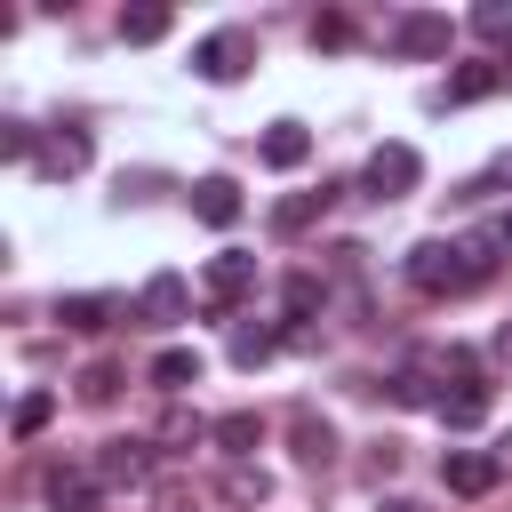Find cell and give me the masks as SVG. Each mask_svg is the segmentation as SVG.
Wrapping results in <instances>:
<instances>
[{
  "mask_svg": "<svg viewBox=\"0 0 512 512\" xmlns=\"http://www.w3.org/2000/svg\"><path fill=\"white\" fill-rule=\"evenodd\" d=\"M472 280H488V272H480V256L464 240H416L408 248V288L416 296H464Z\"/></svg>",
  "mask_w": 512,
  "mask_h": 512,
  "instance_id": "1",
  "label": "cell"
},
{
  "mask_svg": "<svg viewBox=\"0 0 512 512\" xmlns=\"http://www.w3.org/2000/svg\"><path fill=\"white\" fill-rule=\"evenodd\" d=\"M360 184H368V200H400V192H416V184H424L416 144H376L368 168H360Z\"/></svg>",
  "mask_w": 512,
  "mask_h": 512,
  "instance_id": "2",
  "label": "cell"
},
{
  "mask_svg": "<svg viewBox=\"0 0 512 512\" xmlns=\"http://www.w3.org/2000/svg\"><path fill=\"white\" fill-rule=\"evenodd\" d=\"M248 64H256V32H240V24H224V32H208L192 48V72L200 80H240Z\"/></svg>",
  "mask_w": 512,
  "mask_h": 512,
  "instance_id": "3",
  "label": "cell"
},
{
  "mask_svg": "<svg viewBox=\"0 0 512 512\" xmlns=\"http://www.w3.org/2000/svg\"><path fill=\"white\" fill-rule=\"evenodd\" d=\"M496 480H504V456L496 448H448L440 456V488L448 496H488Z\"/></svg>",
  "mask_w": 512,
  "mask_h": 512,
  "instance_id": "4",
  "label": "cell"
},
{
  "mask_svg": "<svg viewBox=\"0 0 512 512\" xmlns=\"http://www.w3.org/2000/svg\"><path fill=\"white\" fill-rule=\"evenodd\" d=\"M200 288H208V312H232L248 288H256V256H240V248H224V256H208V272H200Z\"/></svg>",
  "mask_w": 512,
  "mask_h": 512,
  "instance_id": "5",
  "label": "cell"
},
{
  "mask_svg": "<svg viewBox=\"0 0 512 512\" xmlns=\"http://www.w3.org/2000/svg\"><path fill=\"white\" fill-rule=\"evenodd\" d=\"M448 16H432V8H408V16H392V48L400 56H448Z\"/></svg>",
  "mask_w": 512,
  "mask_h": 512,
  "instance_id": "6",
  "label": "cell"
},
{
  "mask_svg": "<svg viewBox=\"0 0 512 512\" xmlns=\"http://www.w3.org/2000/svg\"><path fill=\"white\" fill-rule=\"evenodd\" d=\"M136 312H144L152 328H176V320L192 312V288H184V272H152V280L136 288Z\"/></svg>",
  "mask_w": 512,
  "mask_h": 512,
  "instance_id": "7",
  "label": "cell"
},
{
  "mask_svg": "<svg viewBox=\"0 0 512 512\" xmlns=\"http://www.w3.org/2000/svg\"><path fill=\"white\" fill-rule=\"evenodd\" d=\"M96 496H104V480L88 464H56L48 472V512H96Z\"/></svg>",
  "mask_w": 512,
  "mask_h": 512,
  "instance_id": "8",
  "label": "cell"
},
{
  "mask_svg": "<svg viewBox=\"0 0 512 512\" xmlns=\"http://www.w3.org/2000/svg\"><path fill=\"white\" fill-rule=\"evenodd\" d=\"M240 208H248V200H240L232 176H200V184H192V216H200V224L224 232V224H240Z\"/></svg>",
  "mask_w": 512,
  "mask_h": 512,
  "instance_id": "9",
  "label": "cell"
},
{
  "mask_svg": "<svg viewBox=\"0 0 512 512\" xmlns=\"http://www.w3.org/2000/svg\"><path fill=\"white\" fill-rule=\"evenodd\" d=\"M208 440H216L232 464H248V456L264 448V416H256V408H232V416H216V424H208Z\"/></svg>",
  "mask_w": 512,
  "mask_h": 512,
  "instance_id": "10",
  "label": "cell"
},
{
  "mask_svg": "<svg viewBox=\"0 0 512 512\" xmlns=\"http://www.w3.org/2000/svg\"><path fill=\"white\" fill-rule=\"evenodd\" d=\"M144 472H152V448L144 440H104V456H96V480L104 488H136Z\"/></svg>",
  "mask_w": 512,
  "mask_h": 512,
  "instance_id": "11",
  "label": "cell"
},
{
  "mask_svg": "<svg viewBox=\"0 0 512 512\" xmlns=\"http://www.w3.org/2000/svg\"><path fill=\"white\" fill-rule=\"evenodd\" d=\"M496 88H512V64H456L448 88H440V104H480V96H496Z\"/></svg>",
  "mask_w": 512,
  "mask_h": 512,
  "instance_id": "12",
  "label": "cell"
},
{
  "mask_svg": "<svg viewBox=\"0 0 512 512\" xmlns=\"http://www.w3.org/2000/svg\"><path fill=\"white\" fill-rule=\"evenodd\" d=\"M328 200H336L328 184H320V192H288V200H272V232H280V240H296V232H312V224L328 216Z\"/></svg>",
  "mask_w": 512,
  "mask_h": 512,
  "instance_id": "13",
  "label": "cell"
},
{
  "mask_svg": "<svg viewBox=\"0 0 512 512\" xmlns=\"http://www.w3.org/2000/svg\"><path fill=\"white\" fill-rule=\"evenodd\" d=\"M312 160V128L304 120H272L264 128V168H304Z\"/></svg>",
  "mask_w": 512,
  "mask_h": 512,
  "instance_id": "14",
  "label": "cell"
},
{
  "mask_svg": "<svg viewBox=\"0 0 512 512\" xmlns=\"http://www.w3.org/2000/svg\"><path fill=\"white\" fill-rule=\"evenodd\" d=\"M432 416H440L448 432H472V424H488V384H472V376H464L456 392H440V408H432Z\"/></svg>",
  "mask_w": 512,
  "mask_h": 512,
  "instance_id": "15",
  "label": "cell"
},
{
  "mask_svg": "<svg viewBox=\"0 0 512 512\" xmlns=\"http://www.w3.org/2000/svg\"><path fill=\"white\" fill-rule=\"evenodd\" d=\"M32 168H40V176H80V168H88V136H80V128H56Z\"/></svg>",
  "mask_w": 512,
  "mask_h": 512,
  "instance_id": "16",
  "label": "cell"
},
{
  "mask_svg": "<svg viewBox=\"0 0 512 512\" xmlns=\"http://www.w3.org/2000/svg\"><path fill=\"white\" fill-rule=\"evenodd\" d=\"M152 384H160L168 400H176V392H192V384H200V352H192V344H168V352L152 360Z\"/></svg>",
  "mask_w": 512,
  "mask_h": 512,
  "instance_id": "17",
  "label": "cell"
},
{
  "mask_svg": "<svg viewBox=\"0 0 512 512\" xmlns=\"http://www.w3.org/2000/svg\"><path fill=\"white\" fill-rule=\"evenodd\" d=\"M168 24H176V16H168L160 0H144V8H120V40H128V48H152V40H168Z\"/></svg>",
  "mask_w": 512,
  "mask_h": 512,
  "instance_id": "18",
  "label": "cell"
},
{
  "mask_svg": "<svg viewBox=\"0 0 512 512\" xmlns=\"http://www.w3.org/2000/svg\"><path fill=\"white\" fill-rule=\"evenodd\" d=\"M112 312H120L112 296H56V320H64V328H80V336L112 328Z\"/></svg>",
  "mask_w": 512,
  "mask_h": 512,
  "instance_id": "19",
  "label": "cell"
},
{
  "mask_svg": "<svg viewBox=\"0 0 512 512\" xmlns=\"http://www.w3.org/2000/svg\"><path fill=\"white\" fill-rule=\"evenodd\" d=\"M288 432H296V456H304L312 472H320V464L336 456V432H328V416H312V408H296V424H288Z\"/></svg>",
  "mask_w": 512,
  "mask_h": 512,
  "instance_id": "20",
  "label": "cell"
},
{
  "mask_svg": "<svg viewBox=\"0 0 512 512\" xmlns=\"http://www.w3.org/2000/svg\"><path fill=\"white\" fill-rule=\"evenodd\" d=\"M224 352H232V368H264V360H272V352H280V328H248V320H240V328H232V344H224Z\"/></svg>",
  "mask_w": 512,
  "mask_h": 512,
  "instance_id": "21",
  "label": "cell"
},
{
  "mask_svg": "<svg viewBox=\"0 0 512 512\" xmlns=\"http://www.w3.org/2000/svg\"><path fill=\"white\" fill-rule=\"evenodd\" d=\"M80 400H88V408H112V400H120V368H112V360H88V368H80Z\"/></svg>",
  "mask_w": 512,
  "mask_h": 512,
  "instance_id": "22",
  "label": "cell"
},
{
  "mask_svg": "<svg viewBox=\"0 0 512 512\" xmlns=\"http://www.w3.org/2000/svg\"><path fill=\"white\" fill-rule=\"evenodd\" d=\"M384 400H392V408H440V392H432V384H424L416 368H400V376H384Z\"/></svg>",
  "mask_w": 512,
  "mask_h": 512,
  "instance_id": "23",
  "label": "cell"
},
{
  "mask_svg": "<svg viewBox=\"0 0 512 512\" xmlns=\"http://www.w3.org/2000/svg\"><path fill=\"white\" fill-rule=\"evenodd\" d=\"M48 416H56V392H24V400H16V440L48 432Z\"/></svg>",
  "mask_w": 512,
  "mask_h": 512,
  "instance_id": "24",
  "label": "cell"
},
{
  "mask_svg": "<svg viewBox=\"0 0 512 512\" xmlns=\"http://www.w3.org/2000/svg\"><path fill=\"white\" fill-rule=\"evenodd\" d=\"M224 496H232V504H264V496H272V480H264L256 464H232V472H224Z\"/></svg>",
  "mask_w": 512,
  "mask_h": 512,
  "instance_id": "25",
  "label": "cell"
},
{
  "mask_svg": "<svg viewBox=\"0 0 512 512\" xmlns=\"http://www.w3.org/2000/svg\"><path fill=\"white\" fill-rule=\"evenodd\" d=\"M472 32L480 40H512V0H480L472 8Z\"/></svg>",
  "mask_w": 512,
  "mask_h": 512,
  "instance_id": "26",
  "label": "cell"
},
{
  "mask_svg": "<svg viewBox=\"0 0 512 512\" xmlns=\"http://www.w3.org/2000/svg\"><path fill=\"white\" fill-rule=\"evenodd\" d=\"M280 304H288V320H304V312L320 304V280H312V272H288V288H280Z\"/></svg>",
  "mask_w": 512,
  "mask_h": 512,
  "instance_id": "27",
  "label": "cell"
},
{
  "mask_svg": "<svg viewBox=\"0 0 512 512\" xmlns=\"http://www.w3.org/2000/svg\"><path fill=\"white\" fill-rule=\"evenodd\" d=\"M0 152H8V160H40V144H32V128H24V120H8V128H0Z\"/></svg>",
  "mask_w": 512,
  "mask_h": 512,
  "instance_id": "28",
  "label": "cell"
},
{
  "mask_svg": "<svg viewBox=\"0 0 512 512\" xmlns=\"http://www.w3.org/2000/svg\"><path fill=\"white\" fill-rule=\"evenodd\" d=\"M312 40H320V48H344V40H352V24H344V16H320V24H312Z\"/></svg>",
  "mask_w": 512,
  "mask_h": 512,
  "instance_id": "29",
  "label": "cell"
},
{
  "mask_svg": "<svg viewBox=\"0 0 512 512\" xmlns=\"http://www.w3.org/2000/svg\"><path fill=\"white\" fill-rule=\"evenodd\" d=\"M488 184H512V152H504V160H496V168H488V176H480V184H464V200H480V192H488Z\"/></svg>",
  "mask_w": 512,
  "mask_h": 512,
  "instance_id": "30",
  "label": "cell"
},
{
  "mask_svg": "<svg viewBox=\"0 0 512 512\" xmlns=\"http://www.w3.org/2000/svg\"><path fill=\"white\" fill-rule=\"evenodd\" d=\"M376 512H424V504H416V496H384Z\"/></svg>",
  "mask_w": 512,
  "mask_h": 512,
  "instance_id": "31",
  "label": "cell"
},
{
  "mask_svg": "<svg viewBox=\"0 0 512 512\" xmlns=\"http://www.w3.org/2000/svg\"><path fill=\"white\" fill-rule=\"evenodd\" d=\"M496 352H504V360H512V320H504V328H496Z\"/></svg>",
  "mask_w": 512,
  "mask_h": 512,
  "instance_id": "32",
  "label": "cell"
},
{
  "mask_svg": "<svg viewBox=\"0 0 512 512\" xmlns=\"http://www.w3.org/2000/svg\"><path fill=\"white\" fill-rule=\"evenodd\" d=\"M504 248H512V216H504Z\"/></svg>",
  "mask_w": 512,
  "mask_h": 512,
  "instance_id": "33",
  "label": "cell"
}]
</instances>
